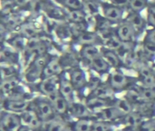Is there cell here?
Returning <instances> with one entry per match:
<instances>
[{
	"instance_id": "obj_1",
	"label": "cell",
	"mask_w": 155,
	"mask_h": 131,
	"mask_svg": "<svg viewBox=\"0 0 155 131\" xmlns=\"http://www.w3.org/2000/svg\"><path fill=\"white\" fill-rule=\"evenodd\" d=\"M40 118V119L43 122H46L50 119H52V116L54 114V108L52 103L45 100H35V102H32L29 106Z\"/></svg>"
},
{
	"instance_id": "obj_2",
	"label": "cell",
	"mask_w": 155,
	"mask_h": 131,
	"mask_svg": "<svg viewBox=\"0 0 155 131\" xmlns=\"http://www.w3.org/2000/svg\"><path fill=\"white\" fill-rule=\"evenodd\" d=\"M19 116L22 125L28 127L33 131H39V129H42L44 122L31 108H28L26 110L20 113Z\"/></svg>"
},
{
	"instance_id": "obj_3",
	"label": "cell",
	"mask_w": 155,
	"mask_h": 131,
	"mask_svg": "<svg viewBox=\"0 0 155 131\" xmlns=\"http://www.w3.org/2000/svg\"><path fill=\"white\" fill-rule=\"evenodd\" d=\"M20 126V116L15 113L10 112L0 117V131H16Z\"/></svg>"
},
{
	"instance_id": "obj_4",
	"label": "cell",
	"mask_w": 155,
	"mask_h": 131,
	"mask_svg": "<svg viewBox=\"0 0 155 131\" xmlns=\"http://www.w3.org/2000/svg\"><path fill=\"white\" fill-rule=\"evenodd\" d=\"M30 104L26 101L24 100H11V101H7L5 104V110H8L9 112L12 113H22L25 110H26L29 108Z\"/></svg>"
},
{
	"instance_id": "obj_5",
	"label": "cell",
	"mask_w": 155,
	"mask_h": 131,
	"mask_svg": "<svg viewBox=\"0 0 155 131\" xmlns=\"http://www.w3.org/2000/svg\"><path fill=\"white\" fill-rule=\"evenodd\" d=\"M134 27L128 23H123L117 28V36L121 41H130L134 35Z\"/></svg>"
},
{
	"instance_id": "obj_6",
	"label": "cell",
	"mask_w": 155,
	"mask_h": 131,
	"mask_svg": "<svg viewBox=\"0 0 155 131\" xmlns=\"http://www.w3.org/2000/svg\"><path fill=\"white\" fill-rule=\"evenodd\" d=\"M104 10V16L113 22H116L118 20H120L121 16H122V9L116 5H104L103 7Z\"/></svg>"
},
{
	"instance_id": "obj_7",
	"label": "cell",
	"mask_w": 155,
	"mask_h": 131,
	"mask_svg": "<svg viewBox=\"0 0 155 131\" xmlns=\"http://www.w3.org/2000/svg\"><path fill=\"white\" fill-rule=\"evenodd\" d=\"M42 131H64V125L62 121L52 119L44 122Z\"/></svg>"
},
{
	"instance_id": "obj_8",
	"label": "cell",
	"mask_w": 155,
	"mask_h": 131,
	"mask_svg": "<svg viewBox=\"0 0 155 131\" xmlns=\"http://www.w3.org/2000/svg\"><path fill=\"white\" fill-rule=\"evenodd\" d=\"M127 22L134 27V31H140L144 26V21L143 17L138 14H131L127 19Z\"/></svg>"
},
{
	"instance_id": "obj_9",
	"label": "cell",
	"mask_w": 155,
	"mask_h": 131,
	"mask_svg": "<svg viewBox=\"0 0 155 131\" xmlns=\"http://www.w3.org/2000/svg\"><path fill=\"white\" fill-rule=\"evenodd\" d=\"M111 85L115 88H121L126 85V78L122 73L115 72L112 75Z\"/></svg>"
},
{
	"instance_id": "obj_10",
	"label": "cell",
	"mask_w": 155,
	"mask_h": 131,
	"mask_svg": "<svg viewBox=\"0 0 155 131\" xmlns=\"http://www.w3.org/2000/svg\"><path fill=\"white\" fill-rule=\"evenodd\" d=\"M92 64H93L94 67L98 71H104L107 68V63H106L105 59H104L103 57H101L99 56H97L92 59Z\"/></svg>"
},
{
	"instance_id": "obj_11",
	"label": "cell",
	"mask_w": 155,
	"mask_h": 131,
	"mask_svg": "<svg viewBox=\"0 0 155 131\" xmlns=\"http://www.w3.org/2000/svg\"><path fill=\"white\" fill-rule=\"evenodd\" d=\"M129 5L134 11H141L147 5V1L146 0H130L129 1Z\"/></svg>"
},
{
	"instance_id": "obj_12",
	"label": "cell",
	"mask_w": 155,
	"mask_h": 131,
	"mask_svg": "<svg viewBox=\"0 0 155 131\" xmlns=\"http://www.w3.org/2000/svg\"><path fill=\"white\" fill-rule=\"evenodd\" d=\"M104 59L109 65H111L113 67H117L119 64L118 57L112 51H107L104 53Z\"/></svg>"
},
{
	"instance_id": "obj_13",
	"label": "cell",
	"mask_w": 155,
	"mask_h": 131,
	"mask_svg": "<svg viewBox=\"0 0 155 131\" xmlns=\"http://www.w3.org/2000/svg\"><path fill=\"white\" fill-rule=\"evenodd\" d=\"M42 90L47 95H51V94L54 93L55 92V84H54V82L52 79L45 80L42 84Z\"/></svg>"
},
{
	"instance_id": "obj_14",
	"label": "cell",
	"mask_w": 155,
	"mask_h": 131,
	"mask_svg": "<svg viewBox=\"0 0 155 131\" xmlns=\"http://www.w3.org/2000/svg\"><path fill=\"white\" fill-rule=\"evenodd\" d=\"M83 55H84V57L92 60L94 57L98 56V50L93 46H87V47H84V49L83 51Z\"/></svg>"
},
{
	"instance_id": "obj_15",
	"label": "cell",
	"mask_w": 155,
	"mask_h": 131,
	"mask_svg": "<svg viewBox=\"0 0 155 131\" xmlns=\"http://www.w3.org/2000/svg\"><path fill=\"white\" fill-rule=\"evenodd\" d=\"M97 40H98V36L94 34L87 33V34H84L80 36V42L83 44H89L90 45V44L95 43Z\"/></svg>"
},
{
	"instance_id": "obj_16",
	"label": "cell",
	"mask_w": 155,
	"mask_h": 131,
	"mask_svg": "<svg viewBox=\"0 0 155 131\" xmlns=\"http://www.w3.org/2000/svg\"><path fill=\"white\" fill-rule=\"evenodd\" d=\"M72 81L74 86L80 87L84 81V76L83 72L79 71V70L74 71L72 75Z\"/></svg>"
},
{
	"instance_id": "obj_17",
	"label": "cell",
	"mask_w": 155,
	"mask_h": 131,
	"mask_svg": "<svg viewBox=\"0 0 155 131\" xmlns=\"http://www.w3.org/2000/svg\"><path fill=\"white\" fill-rule=\"evenodd\" d=\"M116 109L121 111L122 113H129L131 111V106L128 103V101L124 100V99H121L117 102L116 104Z\"/></svg>"
},
{
	"instance_id": "obj_18",
	"label": "cell",
	"mask_w": 155,
	"mask_h": 131,
	"mask_svg": "<svg viewBox=\"0 0 155 131\" xmlns=\"http://www.w3.org/2000/svg\"><path fill=\"white\" fill-rule=\"evenodd\" d=\"M122 45L121 43V40L119 39L118 36H112L111 37L108 38L107 40V46L111 48V49H115L117 50L120 46Z\"/></svg>"
},
{
	"instance_id": "obj_19",
	"label": "cell",
	"mask_w": 155,
	"mask_h": 131,
	"mask_svg": "<svg viewBox=\"0 0 155 131\" xmlns=\"http://www.w3.org/2000/svg\"><path fill=\"white\" fill-rule=\"evenodd\" d=\"M91 123L87 120L78 121L75 125V131H90Z\"/></svg>"
},
{
	"instance_id": "obj_20",
	"label": "cell",
	"mask_w": 155,
	"mask_h": 131,
	"mask_svg": "<svg viewBox=\"0 0 155 131\" xmlns=\"http://www.w3.org/2000/svg\"><path fill=\"white\" fill-rule=\"evenodd\" d=\"M147 20L151 26H155V5H152L148 7Z\"/></svg>"
},
{
	"instance_id": "obj_21",
	"label": "cell",
	"mask_w": 155,
	"mask_h": 131,
	"mask_svg": "<svg viewBox=\"0 0 155 131\" xmlns=\"http://www.w3.org/2000/svg\"><path fill=\"white\" fill-rule=\"evenodd\" d=\"M73 91V88L71 86V84H69L68 82H63L61 85V93L63 94V96L67 97L69 96Z\"/></svg>"
},
{
	"instance_id": "obj_22",
	"label": "cell",
	"mask_w": 155,
	"mask_h": 131,
	"mask_svg": "<svg viewBox=\"0 0 155 131\" xmlns=\"http://www.w3.org/2000/svg\"><path fill=\"white\" fill-rule=\"evenodd\" d=\"M105 103L103 100L100 99H94L92 101H89L88 103V108L90 109H101L103 107H104Z\"/></svg>"
},
{
	"instance_id": "obj_23",
	"label": "cell",
	"mask_w": 155,
	"mask_h": 131,
	"mask_svg": "<svg viewBox=\"0 0 155 131\" xmlns=\"http://www.w3.org/2000/svg\"><path fill=\"white\" fill-rule=\"evenodd\" d=\"M126 122L128 123V125L130 126H137L140 124L141 122V119L135 115H129L126 118Z\"/></svg>"
},
{
	"instance_id": "obj_24",
	"label": "cell",
	"mask_w": 155,
	"mask_h": 131,
	"mask_svg": "<svg viewBox=\"0 0 155 131\" xmlns=\"http://www.w3.org/2000/svg\"><path fill=\"white\" fill-rule=\"evenodd\" d=\"M141 95L143 98L145 99H153L155 98V91H153L152 88H145L143 90H142Z\"/></svg>"
},
{
	"instance_id": "obj_25",
	"label": "cell",
	"mask_w": 155,
	"mask_h": 131,
	"mask_svg": "<svg viewBox=\"0 0 155 131\" xmlns=\"http://www.w3.org/2000/svg\"><path fill=\"white\" fill-rule=\"evenodd\" d=\"M71 17L74 21L76 22H82L83 20H84V15L79 11H74L71 13Z\"/></svg>"
},
{
	"instance_id": "obj_26",
	"label": "cell",
	"mask_w": 155,
	"mask_h": 131,
	"mask_svg": "<svg viewBox=\"0 0 155 131\" xmlns=\"http://www.w3.org/2000/svg\"><path fill=\"white\" fill-rule=\"evenodd\" d=\"M144 49L147 53L151 54V55H154L155 54V44L152 43L150 41H147L144 45Z\"/></svg>"
},
{
	"instance_id": "obj_27",
	"label": "cell",
	"mask_w": 155,
	"mask_h": 131,
	"mask_svg": "<svg viewBox=\"0 0 155 131\" xmlns=\"http://www.w3.org/2000/svg\"><path fill=\"white\" fill-rule=\"evenodd\" d=\"M74 113L79 116V117H82V116H85L87 114V109L83 107V106H76L74 108Z\"/></svg>"
},
{
	"instance_id": "obj_28",
	"label": "cell",
	"mask_w": 155,
	"mask_h": 131,
	"mask_svg": "<svg viewBox=\"0 0 155 131\" xmlns=\"http://www.w3.org/2000/svg\"><path fill=\"white\" fill-rule=\"evenodd\" d=\"M115 110L116 109H105L103 114H104V118H106V119H113V118H115L116 117V113H115Z\"/></svg>"
},
{
	"instance_id": "obj_29",
	"label": "cell",
	"mask_w": 155,
	"mask_h": 131,
	"mask_svg": "<svg viewBox=\"0 0 155 131\" xmlns=\"http://www.w3.org/2000/svg\"><path fill=\"white\" fill-rule=\"evenodd\" d=\"M144 84L147 88H152L155 85V78L153 75L144 78Z\"/></svg>"
},
{
	"instance_id": "obj_30",
	"label": "cell",
	"mask_w": 155,
	"mask_h": 131,
	"mask_svg": "<svg viewBox=\"0 0 155 131\" xmlns=\"http://www.w3.org/2000/svg\"><path fill=\"white\" fill-rule=\"evenodd\" d=\"M95 95L97 97H106L108 95V90L104 88H95Z\"/></svg>"
},
{
	"instance_id": "obj_31",
	"label": "cell",
	"mask_w": 155,
	"mask_h": 131,
	"mask_svg": "<svg viewBox=\"0 0 155 131\" xmlns=\"http://www.w3.org/2000/svg\"><path fill=\"white\" fill-rule=\"evenodd\" d=\"M67 4H68L71 7L75 8V9L80 8V7L82 6V5H83L82 2H81L80 0H68Z\"/></svg>"
},
{
	"instance_id": "obj_32",
	"label": "cell",
	"mask_w": 155,
	"mask_h": 131,
	"mask_svg": "<svg viewBox=\"0 0 155 131\" xmlns=\"http://www.w3.org/2000/svg\"><path fill=\"white\" fill-rule=\"evenodd\" d=\"M129 1L130 0H112L113 4L118 7H121V6H124L125 5L129 4Z\"/></svg>"
},
{
	"instance_id": "obj_33",
	"label": "cell",
	"mask_w": 155,
	"mask_h": 131,
	"mask_svg": "<svg viewBox=\"0 0 155 131\" xmlns=\"http://www.w3.org/2000/svg\"><path fill=\"white\" fill-rule=\"evenodd\" d=\"M109 129V127L106 125H104L102 123H98L94 126V130L95 131H107Z\"/></svg>"
},
{
	"instance_id": "obj_34",
	"label": "cell",
	"mask_w": 155,
	"mask_h": 131,
	"mask_svg": "<svg viewBox=\"0 0 155 131\" xmlns=\"http://www.w3.org/2000/svg\"><path fill=\"white\" fill-rule=\"evenodd\" d=\"M87 7H88L89 11H90L91 13H93V14H95V13H97V12H98V8H97V6H96L93 2H89V3H88V5H87Z\"/></svg>"
},
{
	"instance_id": "obj_35",
	"label": "cell",
	"mask_w": 155,
	"mask_h": 131,
	"mask_svg": "<svg viewBox=\"0 0 155 131\" xmlns=\"http://www.w3.org/2000/svg\"><path fill=\"white\" fill-rule=\"evenodd\" d=\"M147 41H150V42L155 44V28L151 30L149 32V34L147 35Z\"/></svg>"
},
{
	"instance_id": "obj_36",
	"label": "cell",
	"mask_w": 155,
	"mask_h": 131,
	"mask_svg": "<svg viewBox=\"0 0 155 131\" xmlns=\"http://www.w3.org/2000/svg\"><path fill=\"white\" fill-rule=\"evenodd\" d=\"M141 73H142V75H143V78H146V77H148V76H151V75H152V74H151L150 69H148L147 67H143V68L141 69Z\"/></svg>"
},
{
	"instance_id": "obj_37",
	"label": "cell",
	"mask_w": 155,
	"mask_h": 131,
	"mask_svg": "<svg viewBox=\"0 0 155 131\" xmlns=\"http://www.w3.org/2000/svg\"><path fill=\"white\" fill-rule=\"evenodd\" d=\"M154 72H155V67H154Z\"/></svg>"
}]
</instances>
